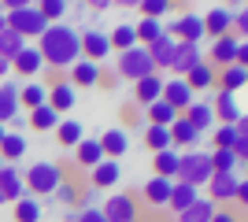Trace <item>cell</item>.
Returning <instances> with one entry per match:
<instances>
[{"instance_id": "19", "label": "cell", "mask_w": 248, "mask_h": 222, "mask_svg": "<svg viewBox=\"0 0 248 222\" xmlns=\"http://www.w3.org/2000/svg\"><path fill=\"white\" fill-rule=\"evenodd\" d=\"M74 104H78V93L71 89V82H52L48 85V107L56 111V115L74 111Z\"/></svg>"}, {"instance_id": "41", "label": "cell", "mask_w": 248, "mask_h": 222, "mask_svg": "<svg viewBox=\"0 0 248 222\" xmlns=\"http://www.w3.org/2000/svg\"><path fill=\"white\" fill-rule=\"evenodd\" d=\"M11 215H15V222H41V200L22 196L19 204H11Z\"/></svg>"}, {"instance_id": "17", "label": "cell", "mask_w": 248, "mask_h": 222, "mask_svg": "<svg viewBox=\"0 0 248 222\" xmlns=\"http://www.w3.org/2000/svg\"><path fill=\"white\" fill-rule=\"evenodd\" d=\"M174 48H178V41L170 37V33H163L159 41L148 44V59H152V67H155L159 74L170 71V63H174Z\"/></svg>"}, {"instance_id": "36", "label": "cell", "mask_w": 248, "mask_h": 222, "mask_svg": "<svg viewBox=\"0 0 248 222\" xmlns=\"http://www.w3.org/2000/svg\"><path fill=\"white\" fill-rule=\"evenodd\" d=\"M108 41H111V52L119 56V52H130V48L137 44V33H134L130 22H123V26H115V30L108 33Z\"/></svg>"}, {"instance_id": "31", "label": "cell", "mask_w": 248, "mask_h": 222, "mask_svg": "<svg viewBox=\"0 0 248 222\" xmlns=\"http://www.w3.org/2000/svg\"><path fill=\"white\" fill-rule=\"evenodd\" d=\"M15 115H22L19 111V85H0V126L11 122Z\"/></svg>"}, {"instance_id": "47", "label": "cell", "mask_w": 248, "mask_h": 222, "mask_svg": "<svg viewBox=\"0 0 248 222\" xmlns=\"http://www.w3.org/2000/svg\"><path fill=\"white\" fill-rule=\"evenodd\" d=\"M233 141H237V130L233 126H218L215 130V148H233Z\"/></svg>"}, {"instance_id": "54", "label": "cell", "mask_w": 248, "mask_h": 222, "mask_svg": "<svg viewBox=\"0 0 248 222\" xmlns=\"http://www.w3.org/2000/svg\"><path fill=\"white\" fill-rule=\"evenodd\" d=\"M4 133H8V126H0V141H4Z\"/></svg>"}, {"instance_id": "45", "label": "cell", "mask_w": 248, "mask_h": 222, "mask_svg": "<svg viewBox=\"0 0 248 222\" xmlns=\"http://www.w3.org/2000/svg\"><path fill=\"white\" fill-rule=\"evenodd\" d=\"M137 11H141V19L163 22V15L170 11V4H167V0H145V4H137Z\"/></svg>"}, {"instance_id": "14", "label": "cell", "mask_w": 248, "mask_h": 222, "mask_svg": "<svg viewBox=\"0 0 248 222\" xmlns=\"http://www.w3.org/2000/svg\"><path fill=\"white\" fill-rule=\"evenodd\" d=\"M0 192H4V200L8 204H19L26 196V185H22V170L15 163H4L0 167Z\"/></svg>"}, {"instance_id": "34", "label": "cell", "mask_w": 248, "mask_h": 222, "mask_svg": "<svg viewBox=\"0 0 248 222\" xmlns=\"http://www.w3.org/2000/svg\"><path fill=\"white\" fill-rule=\"evenodd\" d=\"M145 118H148V126H170L178 118V111L167 104V100H152V104L145 107Z\"/></svg>"}, {"instance_id": "11", "label": "cell", "mask_w": 248, "mask_h": 222, "mask_svg": "<svg viewBox=\"0 0 248 222\" xmlns=\"http://www.w3.org/2000/svg\"><path fill=\"white\" fill-rule=\"evenodd\" d=\"M237 37H233V33H226V37H218V41H211V52H204V59L211 67H215V71H222V67H233L237 63Z\"/></svg>"}, {"instance_id": "26", "label": "cell", "mask_w": 248, "mask_h": 222, "mask_svg": "<svg viewBox=\"0 0 248 222\" xmlns=\"http://www.w3.org/2000/svg\"><path fill=\"white\" fill-rule=\"evenodd\" d=\"M200 200V189L197 185H186V181H174V185H170V200H167V207H170V211H186L189 204H197Z\"/></svg>"}, {"instance_id": "44", "label": "cell", "mask_w": 248, "mask_h": 222, "mask_svg": "<svg viewBox=\"0 0 248 222\" xmlns=\"http://www.w3.org/2000/svg\"><path fill=\"white\" fill-rule=\"evenodd\" d=\"M37 15H41V19L48 22V26H56V22H60L63 15H67V4H63V0H41Z\"/></svg>"}, {"instance_id": "52", "label": "cell", "mask_w": 248, "mask_h": 222, "mask_svg": "<svg viewBox=\"0 0 248 222\" xmlns=\"http://www.w3.org/2000/svg\"><path fill=\"white\" fill-rule=\"evenodd\" d=\"M8 71H11V63H8V59H0V78H4Z\"/></svg>"}, {"instance_id": "43", "label": "cell", "mask_w": 248, "mask_h": 222, "mask_svg": "<svg viewBox=\"0 0 248 222\" xmlns=\"http://www.w3.org/2000/svg\"><path fill=\"white\" fill-rule=\"evenodd\" d=\"M145 145L155 152H163V148H170V130L167 126H145Z\"/></svg>"}, {"instance_id": "32", "label": "cell", "mask_w": 248, "mask_h": 222, "mask_svg": "<svg viewBox=\"0 0 248 222\" xmlns=\"http://www.w3.org/2000/svg\"><path fill=\"white\" fill-rule=\"evenodd\" d=\"M182 118H186V122H189L193 130H200V133L215 126V115H211V104H204V100H197V104L189 107V111H186Z\"/></svg>"}, {"instance_id": "4", "label": "cell", "mask_w": 248, "mask_h": 222, "mask_svg": "<svg viewBox=\"0 0 248 222\" xmlns=\"http://www.w3.org/2000/svg\"><path fill=\"white\" fill-rule=\"evenodd\" d=\"M115 74H119V78H126V82H141V78L159 74V71L152 67L145 44H134L130 52H119V56H115Z\"/></svg>"}, {"instance_id": "53", "label": "cell", "mask_w": 248, "mask_h": 222, "mask_svg": "<svg viewBox=\"0 0 248 222\" xmlns=\"http://www.w3.org/2000/svg\"><path fill=\"white\" fill-rule=\"evenodd\" d=\"M8 30V19H4V11H0V33Z\"/></svg>"}, {"instance_id": "18", "label": "cell", "mask_w": 248, "mask_h": 222, "mask_svg": "<svg viewBox=\"0 0 248 222\" xmlns=\"http://www.w3.org/2000/svg\"><path fill=\"white\" fill-rule=\"evenodd\" d=\"M11 71L19 74V78H33V74H41L45 71V59H41V52H37V44H26V48L11 59Z\"/></svg>"}, {"instance_id": "49", "label": "cell", "mask_w": 248, "mask_h": 222, "mask_svg": "<svg viewBox=\"0 0 248 222\" xmlns=\"http://www.w3.org/2000/svg\"><path fill=\"white\" fill-rule=\"evenodd\" d=\"M207 222H241V215L233 211V207H215V215H211Z\"/></svg>"}, {"instance_id": "13", "label": "cell", "mask_w": 248, "mask_h": 222, "mask_svg": "<svg viewBox=\"0 0 248 222\" xmlns=\"http://www.w3.org/2000/svg\"><path fill=\"white\" fill-rule=\"evenodd\" d=\"M96 145H100V152H104V159H119L130 152V133H126L123 126H115V130H108V133H100L96 137Z\"/></svg>"}, {"instance_id": "15", "label": "cell", "mask_w": 248, "mask_h": 222, "mask_svg": "<svg viewBox=\"0 0 248 222\" xmlns=\"http://www.w3.org/2000/svg\"><path fill=\"white\" fill-rule=\"evenodd\" d=\"M197 63H204V48L200 44H182L178 41V48H174V63H170V74L174 78H186L189 71Z\"/></svg>"}, {"instance_id": "37", "label": "cell", "mask_w": 248, "mask_h": 222, "mask_svg": "<svg viewBox=\"0 0 248 222\" xmlns=\"http://www.w3.org/2000/svg\"><path fill=\"white\" fill-rule=\"evenodd\" d=\"M52 133H56V141H60L63 148H74L78 141L85 137V133H82V122H74V118H60V126L52 130Z\"/></svg>"}, {"instance_id": "23", "label": "cell", "mask_w": 248, "mask_h": 222, "mask_svg": "<svg viewBox=\"0 0 248 222\" xmlns=\"http://www.w3.org/2000/svg\"><path fill=\"white\" fill-rule=\"evenodd\" d=\"M170 185H174L170 178H148L145 189H141L145 204H148V207H155V211H159V207H167V200H170Z\"/></svg>"}, {"instance_id": "22", "label": "cell", "mask_w": 248, "mask_h": 222, "mask_svg": "<svg viewBox=\"0 0 248 222\" xmlns=\"http://www.w3.org/2000/svg\"><path fill=\"white\" fill-rule=\"evenodd\" d=\"M48 104V85L45 82H30L19 85V111H37V107Z\"/></svg>"}, {"instance_id": "51", "label": "cell", "mask_w": 248, "mask_h": 222, "mask_svg": "<svg viewBox=\"0 0 248 222\" xmlns=\"http://www.w3.org/2000/svg\"><path fill=\"white\" fill-rule=\"evenodd\" d=\"M237 67H245V71H248V41L237 44Z\"/></svg>"}, {"instance_id": "20", "label": "cell", "mask_w": 248, "mask_h": 222, "mask_svg": "<svg viewBox=\"0 0 248 222\" xmlns=\"http://www.w3.org/2000/svg\"><path fill=\"white\" fill-rule=\"evenodd\" d=\"M100 63H89V59H78V63L71 67V89L78 93V89H93V85H100Z\"/></svg>"}, {"instance_id": "40", "label": "cell", "mask_w": 248, "mask_h": 222, "mask_svg": "<svg viewBox=\"0 0 248 222\" xmlns=\"http://www.w3.org/2000/svg\"><path fill=\"white\" fill-rule=\"evenodd\" d=\"M215 215V204L207 200V196H200L197 204H189L186 211H178V222H207Z\"/></svg>"}, {"instance_id": "48", "label": "cell", "mask_w": 248, "mask_h": 222, "mask_svg": "<svg viewBox=\"0 0 248 222\" xmlns=\"http://www.w3.org/2000/svg\"><path fill=\"white\" fill-rule=\"evenodd\" d=\"M74 222H108V219L100 215V207H82V211L74 215Z\"/></svg>"}, {"instance_id": "39", "label": "cell", "mask_w": 248, "mask_h": 222, "mask_svg": "<svg viewBox=\"0 0 248 222\" xmlns=\"http://www.w3.org/2000/svg\"><path fill=\"white\" fill-rule=\"evenodd\" d=\"M134 33H137V44H152V41H159L167 33V26L163 22H155V19H141V22H134Z\"/></svg>"}, {"instance_id": "16", "label": "cell", "mask_w": 248, "mask_h": 222, "mask_svg": "<svg viewBox=\"0 0 248 222\" xmlns=\"http://www.w3.org/2000/svg\"><path fill=\"white\" fill-rule=\"evenodd\" d=\"M200 22H204V37L218 41V37H226V33H230V22H233V11H230V8H211L207 15H200Z\"/></svg>"}, {"instance_id": "2", "label": "cell", "mask_w": 248, "mask_h": 222, "mask_svg": "<svg viewBox=\"0 0 248 222\" xmlns=\"http://www.w3.org/2000/svg\"><path fill=\"white\" fill-rule=\"evenodd\" d=\"M67 178L63 174L60 163H52V159H37V163H30V170L22 174V185H26V196H52V192L60 189V181Z\"/></svg>"}, {"instance_id": "38", "label": "cell", "mask_w": 248, "mask_h": 222, "mask_svg": "<svg viewBox=\"0 0 248 222\" xmlns=\"http://www.w3.org/2000/svg\"><path fill=\"white\" fill-rule=\"evenodd\" d=\"M26 156V137L22 133H4V141H0V159L4 163H15V159Z\"/></svg>"}, {"instance_id": "1", "label": "cell", "mask_w": 248, "mask_h": 222, "mask_svg": "<svg viewBox=\"0 0 248 222\" xmlns=\"http://www.w3.org/2000/svg\"><path fill=\"white\" fill-rule=\"evenodd\" d=\"M37 41H41L37 52H41L45 67H52V71H71V67L82 59V37H78V30L67 26V22L48 26Z\"/></svg>"}, {"instance_id": "10", "label": "cell", "mask_w": 248, "mask_h": 222, "mask_svg": "<svg viewBox=\"0 0 248 222\" xmlns=\"http://www.w3.org/2000/svg\"><path fill=\"white\" fill-rule=\"evenodd\" d=\"M100 215H104L108 222H134V219H141V215H137V204H134V196H130V192H115L111 200H104Z\"/></svg>"}, {"instance_id": "33", "label": "cell", "mask_w": 248, "mask_h": 222, "mask_svg": "<svg viewBox=\"0 0 248 222\" xmlns=\"http://www.w3.org/2000/svg\"><path fill=\"white\" fill-rule=\"evenodd\" d=\"M207 156H211V174H237L241 170L237 156H233L230 148H211Z\"/></svg>"}, {"instance_id": "55", "label": "cell", "mask_w": 248, "mask_h": 222, "mask_svg": "<svg viewBox=\"0 0 248 222\" xmlns=\"http://www.w3.org/2000/svg\"><path fill=\"white\" fill-rule=\"evenodd\" d=\"M0 204H8V200H4V192H0Z\"/></svg>"}, {"instance_id": "5", "label": "cell", "mask_w": 248, "mask_h": 222, "mask_svg": "<svg viewBox=\"0 0 248 222\" xmlns=\"http://www.w3.org/2000/svg\"><path fill=\"white\" fill-rule=\"evenodd\" d=\"M4 19H8V30H15L22 41H30V37H41V33L48 30V22L37 15V8H33V4H26V8H19V11H8Z\"/></svg>"}, {"instance_id": "42", "label": "cell", "mask_w": 248, "mask_h": 222, "mask_svg": "<svg viewBox=\"0 0 248 222\" xmlns=\"http://www.w3.org/2000/svg\"><path fill=\"white\" fill-rule=\"evenodd\" d=\"M22 48H26V41H22L15 30H4V33H0V59H8V63H11Z\"/></svg>"}, {"instance_id": "56", "label": "cell", "mask_w": 248, "mask_h": 222, "mask_svg": "<svg viewBox=\"0 0 248 222\" xmlns=\"http://www.w3.org/2000/svg\"><path fill=\"white\" fill-rule=\"evenodd\" d=\"M134 222H145V219H134Z\"/></svg>"}, {"instance_id": "35", "label": "cell", "mask_w": 248, "mask_h": 222, "mask_svg": "<svg viewBox=\"0 0 248 222\" xmlns=\"http://www.w3.org/2000/svg\"><path fill=\"white\" fill-rule=\"evenodd\" d=\"M26 122H30L37 133H52V130L60 126V115H56V111L45 104V107H37V111H26Z\"/></svg>"}, {"instance_id": "25", "label": "cell", "mask_w": 248, "mask_h": 222, "mask_svg": "<svg viewBox=\"0 0 248 222\" xmlns=\"http://www.w3.org/2000/svg\"><path fill=\"white\" fill-rule=\"evenodd\" d=\"M100 159H104V152H100V145H96V137H82L74 145V163L82 170H93Z\"/></svg>"}, {"instance_id": "30", "label": "cell", "mask_w": 248, "mask_h": 222, "mask_svg": "<svg viewBox=\"0 0 248 222\" xmlns=\"http://www.w3.org/2000/svg\"><path fill=\"white\" fill-rule=\"evenodd\" d=\"M174 174H178V152H174V148L155 152V156H152V178H170V181H174Z\"/></svg>"}, {"instance_id": "6", "label": "cell", "mask_w": 248, "mask_h": 222, "mask_svg": "<svg viewBox=\"0 0 248 222\" xmlns=\"http://www.w3.org/2000/svg\"><path fill=\"white\" fill-rule=\"evenodd\" d=\"M167 33H170L174 41H182V44H200L204 41V22H200L197 11H182V15L167 26Z\"/></svg>"}, {"instance_id": "57", "label": "cell", "mask_w": 248, "mask_h": 222, "mask_svg": "<svg viewBox=\"0 0 248 222\" xmlns=\"http://www.w3.org/2000/svg\"><path fill=\"white\" fill-rule=\"evenodd\" d=\"M0 167H4V159H0Z\"/></svg>"}, {"instance_id": "28", "label": "cell", "mask_w": 248, "mask_h": 222, "mask_svg": "<svg viewBox=\"0 0 248 222\" xmlns=\"http://www.w3.org/2000/svg\"><path fill=\"white\" fill-rule=\"evenodd\" d=\"M215 82H218V71L207 63V59H204V63H197L193 71L186 74V85L193 89V93H197V89H215Z\"/></svg>"}, {"instance_id": "3", "label": "cell", "mask_w": 248, "mask_h": 222, "mask_svg": "<svg viewBox=\"0 0 248 222\" xmlns=\"http://www.w3.org/2000/svg\"><path fill=\"white\" fill-rule=\"evenodd\" d=\"M211 178V156L200 152V148H189V152H178V174L174 181H186V185H207Z\"/></svg>"}, {"instance_id": "24", "label": "cell", "mask_w": 248, "mask_h": 222, "mask_svg": "<svg viewBox=\"0 0 248 222\" xmlns=\"http://www.w3.org/2000/svg\"><path fill=\"white\" fill-rule=\"evenodd\" d=\"M163 74H148V78H141V82H134V96H137V104L148 107L152 100H159L163 96Z\"/></svg>"}, {"instance_id": "29", "label": "cell", "mask_w": 248, "mask_h": 222, "mask_svg": "<svg viewBox=\"0 0 248 222\" xmlns=\"http://www.w3.org/2000/svg\"><path fill=\"white\" fill-rule=\"evenodd\" d=\"M245 82H248V71L233 63V67H222V71H218L215 89H222V93H237V89H245Z\"/></svg>"}, {"instance_id": "21", "label": "cell", "mask_w": 248, "mask_h": 222, "mask_svg": "<svg viewBox=\"0 0 248 222\" xmlns=\"http://www.w3.org/2000/svg\"><path fill=\"white\" fill-rule=\"evenodd\" d=\"M119 178H123V167H119L115 159H100V163L89 170V185H93V189H111Z\"/></svg>"}, {"instance_id": "12", "label": "cell", "mask_w": 248, "mask_h": 222, "mask_svg": "<svg viewBox=\"0 0 248 222\" xmlns=\"http://www.w3.org/2000/svg\"><path fill=\"white\" fill-rule=\"evenodd\" d=\"M211 115H215L218 126H233V122L245 115L241 104H237V93H222V89H218L215 100H211Z\"/></svg>"}, {"instance_id": "8", "label": "cell", "mask_w": 248, "mask_h": 222, "mask_svg": "<svg viewBox=\"0 0 248 222\" xmlns=\"http://www.w3.org/2000/svg\"><path fill=\"white\" fill-rule=\"evenodd\" d=\"M78 37H82V59L104 63V56H111V41H108V33H104L100 26H89V30H82Z\"/></svg>"}, {"instance_id": "50", "label": "cell", "mask_w": 248, "mask_h": 222, "mask_svg": "<svg viewBox=\"0 0 248 222\" xmlns=\"http://www.w3.org/2000/svg\"><path fill=\"white\" fill-rule=\"evenodd\" d=\"M233 204H241V207L248 204V181H245V178H241V185H237V196H233Z\"/></svg>"}, {"instance_id": "27", "label": "cell", "mask_w": 248, "mask_h": 222, "mask_svg": "<svg viewBox=\"0 0 248 222\" xmlns=\"http://www.w3.org/2000/svg\"><path fill=\"white\" fill-rule=\"evenodd\" d=\"M167 130H170V148H174V152H178V148H189V145H197V141H200V130H193L182 115H178Z\"/></svg>"}, {"instance_id": "9", "label": "cell", "mask_w": 248, "mask_h": 222, "mask_svg": "<svg viewBox=\"0 0 248 222\" xmlns=\"http://www.w3.org/2000/svg\"><path fill=\"white\" fill-rule=\"evenodd\" d=\"M159 100H167L178 115H186L189 107L197 104V93L186 85V78H167V82H163V96H159Z\"/></svg>"}, {"instance_id": "46", "label": "cell", "mask_w": 248, "mask_h": 222, "mask_svg": "<svg viewBox=\"0 0 248 222\" xmlns=\"http://www.w3.org/2000/svg\"><path fill=\"white\" fill-rule=\"evenodd\" d=\"M52 196H56L60 204H78V185H74L71 178H63V181H60V189L52 192Z\"/></svg>"}, {"instance_id": "7", "label": "cell", "mask_w": 248, "mask_h": 222, "mask_svg": "<svg viewBox=\"0 0 248 222\" xmlns=\"http://www.w3.org/2000/svg\"><path fill=\"white\" fill-rule=\"evenodd\" d=\"M237 185H241V174H211L204 185V196L215 207H222V204H233V196H237Z\"/></svg>"}]
</instances>
